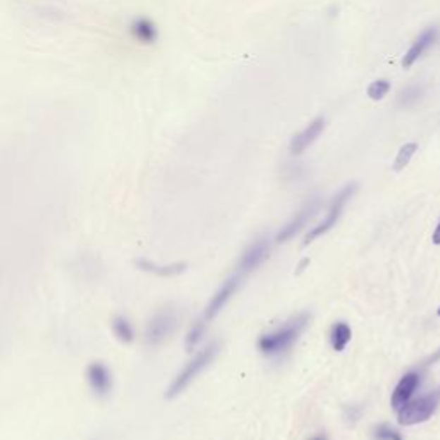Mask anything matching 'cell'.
<instances>
[{"mask_svg": "<svg viewBox=\"0 0 440 440\" xmlns=\"http://www.w3.org/2000/svg\"><path fill=\"white\" fill-rule=\"evenodd\" d=\"M217 351H219V344L213 342V344H208L206 348L201 349V351L194 354L188 363L181 368V372L174 377L169 387H167L165 391L167 399H174V397H177L181 392H184L191 385V382L196 379V377L212 363L213 358L217 356Z\"/></svg>", "mask_w": 440, "mask_h": 440, "instance_id": "6da1fadb", "label": "cell"}, {"mask_svg": "<svg viewBox=\"0 0 440 440\" xmlns=\"http://www.w3.org/2000/svg\"><path fill=\"white\" fill-rule=\"evenodd\" d=\"M310 315L301 313L298 317H294L293 320H289L286 325H282L275 332L267 334V336L260 337L258 348L260 351L265 354H279L286 351L287 348L293 346V342L299 337V334L305 330V327L308 325Z\"/></svg>", "mask_w": 440, "mask_h": 440, "instance_id": "7a4b0ae2", "label": "cell"}, {"mask_svg": "<svg viewBox=\"0 0 440 440\" xmlns=\"http://www.w3.org/2000/svg\"><path fill=\"white\" fill-rule=\"evenodd\" d=\"M179 317L174 310L162 308L148 318L145 325V344L157 348L163 344L177 329Z\"/></svg>", "mask_w": 440, "mask_h": 440, "instance_id": "3957f363", "label": "cell"}, {"mask_svg": "<svg viewBox=\"0 0 440 440\" xmlns=\"http://www.w3.org/2000/svg\"><path fill=\"white\" fill-rule=\"evenodd\" d=\"M356 189H358L356 182H351V184H346L344 188L339 191L337 196L334 198V201H332V203H330V208H329V212H327L325 219H323L320 224L317 225V227L311 229L308 234L305 236V244L313 243V241L317 239V237H320L322 234H325V232H329L330 229H332L334 225L337 224V220H339V217H341L342 210H344L346 203H348V201L354 196Z\"/></svg>", "mask_w": 440, "mask_h": 440, "instance_id": "277c9868", "label": "cell"}, {"mask_svg": "<svg viewBox=\"0 0 440 440\" xmlns=\"http://www.w3.org/2000/svg\"><path fill=\"white\" fill-rule=\"evenodd\" d=\"M439 406V396L437 394H427L420 399L411 401V403L404 404L401 410H397V422L403 427L418 425V423L427 422Z\"/></svg>", "mask_w": 440, "mask_h": 440, "instance_id": "5b68a950", "label": "cell"}, {"mask_svg": "<svg viewBox=\"0 0 440 440\" xmlns=\"http://www.w3.org/2000/svg\"><path fill=\"white\" fill-rule=\"evenodd\" d=\"M84 379L89 391L99 399H107L114 391V373L103 360H92L84 370Z\"/></svg>", "mask_w": 440, "mask_h": 440, "instance_id": "8992f818", "label": "cell"}, {"mask_svg": "<svg viewBox=\"0 0 440 440\" xmlns=\"http://www.w3.org/2000/svg\"><path fill=\"white\" fill-rule=\"evenodd\" d=\"M439 40V28L437 26H430V28L423 30L422 33L418 34V38H416L415 42H413V45L408 49V52L404 54L403 57V68L408 69L411 68L413 64H415L416 61L422 59L423 56L428 52V50L432 49L435 44H437Z\"/></svg>", "mask_w": 440, "mask_h": 440, "instance_id": "52a82bcc", "label": "cell"}, {"mask_svg": "<svg viewBox=\"0 0 440 440\" xmlns=\"http://www.w3.org/2000/svg\"><path fill=\"white\" fill-rule=\"evenodd\" d=\"M325 130V119L317 118L313 119L308 126L305 127L301 132L294 134V138L289 143V151L293 155H301L303 151H306L308 148L320 138V134Z\"/></svg>", "mask_w": 440, "mask_h": 440, "instance_id": "ba28073f", "label": "cell"}, {"mask_svg": "<svg viewBox=\"0 0 440 440\" xmlns=\"http://www.w3.org/2000/svg\"><path fill=\"white\" fill-rule=\"evenodd\" d=\"M134 265L138 270L145 272V274H151V275H155V277H161V279L177 277V275H182L186 270H188V263H184V262L162 265L148 258H136Z\"/></svg>", "mask_w": 440, "mask_h": 440, "instance_id": "9c48e42d", "label": "cell"}, {"mask_svg": "<svg viewBox=\"0 0 440 440\" xmlns=\"http://www.w3.org/2000/svg\"><path fill=\"white\" fill-rule=\"evenodd\" d=\"M317 208H318V201H311V203L303 206V208L293 217V219L287 222L282 229H280L279 234L275 236V243H279V244L287 243L291 237H294L296 234H298V232L303 229V225H305L306 222L315 215Z\"/></svg>", "mask_w": 440, "mask_h": 440, "instance_id": "30bf717a", "label": "cell"}, {"mask_svg": "<svg viewBox=\"0 0 440 440\" xmlns=\"http://www.w3.org/2000/svg\"><path fill=\"white\" fill-rule=\"evenodd\" d=\"M270 255V246H268L267 239H258L243 253L239 260V272L241 274H246V272L255 270L262 265L265 260Z\"/></svg>", "mask_w": 440, "mask_h": 440, "instance_id": "8fae6325", "label": "cell"}, {"mask_svg": "<svg viewBox=\"0 0 440 440\" xmlns=\"http://www.w3.org/2000/svg\"><path fill=\"white\" fill-rule=\"evenodd\" d=\"M237 286H239V277L236 275V277H231L229 280H225L224 286H222L220 289L212 296V299H210V303L206 305V308H205V320L206 322L213 320V318L219 315V311L224 308L225 303H227L229 299H231V296L236 293Z\"/></svg>", "mask_w": 440, "mask_h": 440, "instance_id": "7c38bea8", "label": "cell"}, {"mask_svg": "<svg viewBox=\"0 0 440 440\" xmlns=\"http://www.w3.org/2000/svg\"><path fill=\"white\" fill-rule=\"evenodd\" d=\"M420 384V375L416 372H410L399 380V384L396 385L394 392H392L391 397V406L394 410H401L406 403H410L413 392L416 391Z\"/></svg>", "mask_w": 440, "mask_h": 440, "instance_id": "4fadbf2b", "label": "cell"}, {"mask_svg": "<svg viewBox=\"0 0 440 440\" xmlns=\"http://www.w3.org/2000/svg\"><path fill=\"white\" fill-rule=\"evenodd\" d=\"M111 330L120 344H132L136 341V329L126 315H114L111 320Z\"/></svg>", "mask_w": 440, "mask_h": 440, "instance_id": "5bb4252c", "label": "cell"}, {"mask_svg": "<svg viewBox=\"0 0 440 440\" xmlns=\"http://www.w3.org/2000/svg\"><path fill=\"white\" fill-rule=\"evenodd\" d=\"M131 33L132 37L136 38L138 42H142V44H153L155 40H157L158 37V31H157V26L153 25V23L150 21V19L146 18H138L132 21L131 25Z\"/></svg>", "mask_w": 440, "mask_h": 440, "instance_id": "9a60e30c", "label": "cell"}, {"mask_svg": "<svg viewBox=\"0 0 440 440\" xmlns=\"http://www.w3.org/2000/svg\"><path fill=\"white\" fill-rule=\"evenodd\" d=\"M423 95H425V88H423L422 84L418 83L408 84V87H404L399 92V95H397V105H399L401 108H411L423 99Z\"/></svg>", "mask_w": 440, "mask_h": 440, "instance_id": "2e32d148", "label": "cell"}, {"mask_svg": "<svg viewBox=\"0 0 440 440\" xmlns=\"http://www.w3.org/2000/svg\"><path fill=\"white\" fill-rule=\"evenodd\" d=\"M351 336H353L351 327L344 322H337L336 325L332 327V330H330V342H332L334 351L337 353L344 351L348 342L351 341Z\"/></svg>", "mask_w": 440, "mask_h": 440, "instance_id": "e0dca14e", "label": "cell"}, {"mask_svg": "<svg viewBox=\"0 0 440 440\" xmlns=\"http://www.w3.org/2000/svg\"><path fill=\"white\" fill-rule=\"evenodd\" d=\"M205 322H194L193 325L189 327L188 334H186V339H184V346H186V351L188 353H193L194 349H196V346L200 344L201 339H203L205 336Z\"/></svg>", "mask_w": 440, "mask_h": 440, "instance_id": "ac0fdd59", "label": "cell"}, {"mask_svg": "<svg viewBox=\"0 0 440 440\" xmlns=\"http://www.w3.org/2000/svg\"><path fill=\"white\" fill-rule=\"evenodd\" d=\"M416 150H418V145H416L415 142L406 143V145H403V146L399 148V151H397V157H396V161H394V170H396V172H399V170L406 169V165L411 162L413 155L416 153Z\"/></svg>", "mask_w": 440, "mask_h": 440, "instance_id": "d6986e66", "label": "cell"}, {"mask_svg": "<svg viewBox=\"0 0 440 440\" xmlns=\"http://www.w3.org/2000/svg\"><path fill=\"white\" fill-rule=\"evenodd\" d=\"M391 92V83L387 80H377L370 84L367 93L372 100H382L389 95Z\"/></svg>", "mask_w": 440, "mask_h": 440, "instance_id": "ffe728a7", "label": "cell"}, {"mask_svg": "<svg viewBox=\"0 0 440 440\" xmlns=\"http://www.w3.org/2000/svg\"><path fill=\"white\" fill-rule=\"evenodd\" d=\"M375 440H403L399 432L392 430L391 427L380 425L375 428Z\"/></svg>", "mask_w": 440, "mask_h": 440, "instance_id": "44dd1931", "label": "cell"}, {"mask_svg": "<svg viewBox=\"0 0 440 440\" xmlns=\"http://www.w3.org/2000/svg\"><path fill=\"white\" fill-rule=\"evenodd\" d=\"M437 361H440V349H437V351H435L434 354H430V356L427 358L425 363H423V365H427V367H428V365H434V363H437Z\"/></svg>", "mask_w": 440, "mask_h": 440, "instance_id": "7402d4cb", "label": "cell"}, {"mask_svg": "<svg viewBox=\"0 0 440 440\" xmlns=\"http://www.w3.org/2000/svg\"><path fill=\"white\" fill-rule=\"evenodd\" d=\"M432 241H434V244H440V222H439L437 229H435L434 237H432Z\"/></svg>", "mask_w": 440, "mask_h": 440, "instance_id": "603a6c76", "label": "cell"}, {"mask_svg": "<svg viewBox=\"0 0 440 440\" xmlns=\"http://www.w3.org/2000/svg\"><path fill=\"white\" fill-rule=\"evenodd\" d=\"M308 263H310V260H308V258H305V260H303V262H301V263H299V267H298V268H299V270H298V274H301V272H303V270H305V267H306V265H308Z\"/></svg>", "mask_w": 440, "mask_h": 440, "instance_id": "cb8c5ba5", "label": "cell"}, {"mask_svg": "<svg viewBox=\"0 0 440 440\" xmlns=\"http://www.w3.org/2000/svg\"><path fill=\"white\" fill-rule=\"evenodd\" d=\"M311 440H327L325 437H322V435H318V437H313Z\"/></svg>", "mask_w": 440, "mask_h": 440, "instance_id": "d4e9b609", "label": "cell"}, {"mask_svg": "<svg viewBox=\"0 0 440 440\" xmlns=\"http://www.w3.org/2000/svg\"><path fill=\"white\" fill-rule=\"evenodd\" d=\"M437 315L440 317V306H439V310H437Z\"/></svg>", "mask_w": 440, "mask_h": 440, "instance_id": "484cf974", "label": "cell"}]
</instances>
